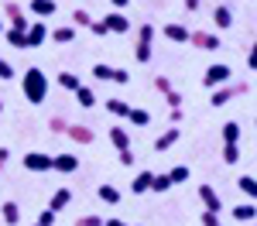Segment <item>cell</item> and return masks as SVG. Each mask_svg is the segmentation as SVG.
<instances>
[{
	"mask_svg": "<svg viewBox=\"0 0 257 226\" xmlns=\"http://www.w3.org/2000/svg\"><path fill=\"white\" fill-rule=\"evenodd\" d=\"M21 93H24V100L31 103V106H41V103H45V96H48V76L41 72L38 65L24 69V79H21Z\"/></svg>",
	"mask_w": 257,
	"mask_h": 226,
	"instance_id": "cell-1",
	"label": "cell"
},
{
	"mask_svg": "<svg viewBox=\"0 0 257 226\" xmlns=\"http://www.w3.org/2000/svg\"><path fill=\"white\" fill-rule=\"evenodd\" d=\"M250 93V82H230V86H219V89H213V96H209V106L216 110V106H226V103L233 100V96H247Z\"/></svg>",
	"mask_w": 257,
	"mask_h": 226,
	"instance_id": "cell-2",
	"label": "cell"
},
{
	"mask_svg": "<svg viewBox=\"0 0 257 226\" xmlns=\"http://www.w3.org/2000/svg\"><path fill=\"white\" fill-rule=\"evenodd\" d=\"M151 48H155V24H141L138 28V45H134V59L151 62Z\"/></svg>",
	"mask_w": 257,
	"mask_h": 226,
	"instance_id": "cell-3",
	"label": "cell"
},
{
	"mask_svg": "<svg viewBox=\"0 0 257 226\" xmlns=\"http://www.w3.org/2000/svg\"><path fill=\"white\" fill-rule=\"evenodd\" d=\"M230 76H233V69H230V65H223V62H213V65L206 69L202 82H206L209 89H216V86H226V82H230Z\"/></svg>",
	"mask_w": 257,
	"mask_h": 226,
	"instance_id": "cell-4",
	"label": "cell"
},
{
	"mask_svg": "<svg viewBox=\"0 0 257 226\" xmlns=\"http://www.w3.org/2000/svg\"><path fill=\"white\" fill-rule=\"evenodd\" d=\"M185 45H196V48H202V52L223 48V41H219L216 31H189V41H185Z\"/></svg>",
	"mask_w": 257,
	"mask_h": 226,
	"instance_id": "cell-5",
	"label": "cell"
},
{
	"mask_svg": "<svg viewBox=\"0 0 257 226\" xmlns=\"http://www.w3.org/2000/svg\"><path fill=\"white\" fill-rule=\"evenodd\" d=\"M4 18L11 21V28H14V31H28V24H31L28 14H24V7H21L18 0H7V4H4Z\"/></svg>",
	"mask_w": 257,
	"mask_h": 226,
	"instance_id": "cell-6",
	"label": "cell"
},
{
	"mask_svg": "<svg viewBox=\"0 0 257 226\" xmlns=\"http://www.w3.org/2000/svg\"><path fill=\"white\" fill-rule=\"evenodd\" d=\"M45 41H48V28L41 21H31L28 31H24V48H41Z\"/></svg>",
	"mask_w": 257,
	"mask_h": 226,
	"instance_id": "cell-7",
	"label": "cell"
},
{
	"mask_svg": "<svg viewBox=\"0 0 257 226\" xmlns=\"http://www.w3.org/2000/svg\"><path fill=\"white\" fill-rule=\"evenodd\" d=\"M199 199H202V205H206V212H223V199H219V192L213 188V185H199Z\"/></svg>",
	"mask_w": 257,
	"mask_h": 226,
	"instance_id": "cell-8",
	"label": "cell"
},
{
	"mask_svg": "<svg viewBox=\"0 0 257 226\" xmlns=\"http://www.w3.org/2000/svg\"><path fill=\"white\" fill-rule=\"evenodd\" d=\"M24 171H52V154H45V151L24 154Z\"/></svg>",
	"mask_w": 257,
	"mask_h": 226,
	"instance_id": "cell-9",
	"label": "cell"
},
{
	"mask_svg": "<svg viewBox=\"0 0 257 226\" xmlns=\"http://www.w3.org/2000/svg\"><path fill=\"white\" fill-rule=\"evenodd\" d=\"M103 24H106V31H110V35H127V31H131V18H127L123 11L106 14V18H103Z\"/></svg>",
	"mask_w": 257,
	"mask_h": 226,
	"instance_id": "cell-10",
	"label": "cell"
},
{
	"mask_svg": "<svg viewBox=\"0 0 257 226\" xmlns=\"http://www.w3.org/2000/svg\"><path fill=\"white\" fill-rule=\"evenodd\" d=\"M65 137H69V141H76V144H93V141H96V130H93V127H86V123H69Z\"/></svg>",
	"mask_w": 257,
	"mask_h": 226,
	"instance_id": "cell-11",
	"label": "cell"
},
{
	"mask_svg": "<svg viewBox=\"0 0 257 226\" xmlns=\"http://www.w3.org/2000/svg\"><path fill=\"white\" fill-rule=\"evenodd\" d=\"M76 168H79V154H52V171L69 175V171H76Z\"/></svg>",
	"mask_w": 257,
	"mask_h": 226,
	"instance_id": "cell-12",
	"label": "cell"
},
{
	"mask_svg": "<svg viewBox=\"0 0 257 226\" xmlns=\"http://www.w3.org/2000/svg\"><path fill=\"white\" fill-rule=\"evenodd\" d=\"M213 24H216V31L233 28V11H230L226 4H216V7H213Z\"/></svg>",
	"mask_w": 257,
	"mask_h": 226,
	"instance_id": "cell-13",
	"label": "cell"
},
{
	"mask_svg": "<svg viewBox=\"0 0 257 226\" xmlns=\"http://www.w3.org/2000/svg\"><path fill=\"white\" fill-rule=\"evenodd\" d=\"M106 137H110V144H113L117 151H131V134H127V127H110Z\"/></svg>",
	"mask_w": 257,
	"mask_h": 226,
	"instance_id": "cell-14",
	"label": "cell"
},
{
	"mask_svg": "<svg viewBox=\"0 0 257 226\" xmlns=\"http://www.w3.org/2000/svg\"><path fill=\"white\" fill-rule=\"evenodd\" d=\"M161 35L168 41H175V45H185V41H189V28H185V24H165Z\"/></svg>",
	"mask_w": 257,
	"mask_h": 226,
	"instance_id": "cell-15",
	"label": "cell"
},
{
	"mask_svg": "<svg viewBox=\"0 0 257 226\" xmlns=\"http://www.w3.org/2000/svg\"><path fill=\"white\" fill-rule=\"evenodd\" d=\"M28 11H31L35 18H52V14L59 11V4H55V0H31Z\"/></svg>",
	"mask_w": 257,
	"mask_h": 226,
	"instance_id": "cell-16",
	"label": "cell"
},
{
	"mask_svg": "<svg viewBox=\"0 0 257 226\" xmlns=\"http://www.w3.org/2000/svg\"><path fill=\"white\" fill-rule=\"evenodd\" d=\"M69 202H72V192H69V188H59V192H52V199H48V209L59 216V212H62V209H65Z\"/></svg>",
	"mask_w": 257,
	"mask_h": 226,
	"instance_id": "cell-17",
	"label": "cell"
},
{
	"mask_svg": "<svg viewBox=\"0 0 257 226\" xmlns=\"http://www.w3.org/2000/svg\"><path fill=\"white\" fill-rule=\"evenodd\" d=\"M178 137H182V130H178V127H168L161 137H155V151H158V154H161V151H168V147H172Z\"/></svg>",
	"mask_w": 257,
	"mask_h": 226,
	"instance_id": "cell-18",
	"label": "cell"
},
{
	"mask_svg": "<svg viewBox=\"0 0 257 226\" xmlns=\"http://www.w3.org/2000/svg\"><path fill=\"white\" fill-rule=\"evenodd\" d=\"M230 212H233V219H237V223H254L257 205H254V202H240L237 209H230Z\"/></svg>",
	"mask_w": 257,
	"mask_h": 226,
	"instance_id": "cell-19",
	"label": "cell"
},
{
	"mask_svg": "<svg viewBox=\"0 0 257 226\" xmlns=\"http://www.w3.org/2000/svg\"><path fill=\"white\" fill-rule=\"evenodd\" d=\"M52 41H55V45H72V41H76V28H72V24L52 28Z\"/></svg>",
	"mask_w": 257,
	"mask_h": 226,
	"instance_id": "cell-20",
	"label": "cell"
},
{
	"mask_svg": "<svg viewBox=\"0 0 257 226\" xmlns=\"http://www.w3.org/2000/svg\"><path fill=\"white\" fill-rule=\"evenodd\" d=\"M240 137H243V127L237 120L223 123V144H240Z\"/></svg>",
	"mask_w": 257,
	"mask_h": 226,
	"instance_id": "cell-21",
	"label": "cell"
},
{
	"mask_svg": "<svg viewBox=\"0 0 257 226\" xmlns=\"http://www.w3.org/2000/svg\"><path fill=\"white\" fill-rule=\"evenodd\" d=\"M151 178H155V171H138V175H134V182H131V192H134V195L148 192V188H151Z\"/></svg>",
	"mask_w": 257,
	"mask_h": 226,
	"instance_id": "cell-22",
	"label": "cell"
},
{
	"mask_svg": "<svg viewBox=\"0 0 257 226\" xmlns=\"http://www.w3.org/2000/svg\"><path fill=\"white\" fill-rule=\"evenodd\" d=\"M96 195L103 199V202H110V205H117V202H120V188H117V185H110V182H103V185H99V188H96Z\"/></svg>",
	"mask_w": 257,
	"mask_h": 226,
	"instance_id": "cell-23",
	"label": "cell"
},
{
	"mask_svg": "<svg viewBox=\"0 0 257 226\" xmlns=\"http://www.w3.org/2000/svg\"><path fill=\"white\" fill-rule=\"evenodd\" d=\"M237 188L247 195V202H250V199L257 195V178H254V175H240V178H237Z\"/></svg>",
	"mask_w": 257,
	"mask_h": 226,
	"instance_id": "cell-24",
	"label": "cell"
},
{
	"mask_svg": "<svg viewBox=\"0 0 257 226\" xmlns=\"http://www.w3.org/2000/svg\"><path fill=\"white\" fill-rule=\"evenodd\" d=\"M76 100H79L82 110H93V106H96V93H93L89 86H79V89H76Z\"/></svg>",
	"mask_w": 257,
	"mask_h": 226,
	"instance_id": "cell-25",
	"label": "cell"
},
{
	"mask_svg": "<svg viewBox=\"0 0 257 226\" xmlns=\"http://www.w3.org/2000/svg\"><path fill=\"white\" fill-rule=\"evenodd\" d=\"M127 110H131V103L120 100V96H110L106 100V113H113V117H127Z\"/></svg>",
	"mask_w": 257,
	"mask_h": 226,
	"instance_id": "cell-26",
	"label": "cell"
},
{
	"mask_svg": "<svg viewBox=\"0 0 257 226\" xmlns=\"http://www.w3.org/2000/svg\"><path fill=\"white\" fill-rule=\"evenodd\" d=\"M0 209H4V223H7V226H18L21 223V205L18 202H4Z\"/></svg>",
	"mask_w": 257,
	"mask_h": 226,
	"instance_id": "cell-27",
	"label": "cell"
},
{
	"mask_svg": "<svg viewBox=\"0 0 257 226\" xmlns=\"http://www.w3.org/2000/svg\"><path fill=\"white\" fill-rule=\"evenodd\" d=\"M165 175H168V182H172V185H182V182H189V175H192V171H189V164H175V168H172V171H165Z\"/></svg>",
	"mask_w": 257,
	"mask_h": 226,
	"instance_id": "cell-28",
	"label": "cell"
},
{
	"mask_svg": "<svg viewBox=\"0 0 257 226\" xmlns=\"http://www.w3.org/2000/svg\"><path fill=\"white\" fill-rule=\"evenodd\" d=\"M59 86H62V89H69V93H76L82 82H79V76H76V72H59Z\"/></svg>",
	"mask_w": 257,
	"mask_h": 226,
	"instance_id": "cell-29",
	"label": "cell"
},
{
	"mask_svg": "<svg viewBox=\"0 0 257 226\" xmlns=\"http://www.w3.org/2000/svg\"><path fill=\"white\" fill-rule=\"evenodd\" d=\"M127 120L138 123V127H148V123H151V113H148V110H138V106H131V110H127Z\"/></svg>",
	"mask_w": 257,
	"mask_h": 226,
	"instance_id": "cell-30",
	"label": "cell"
},
{
	"mask_svg": "<svg viewBox=\"0 0 257 226\" xmlns=\"http://www.w3.org/2000/svg\"><path fill=\"white\" fill-rule=\"evenodd\" d=\"M93 79L110 82V79H113V65H106V62H96V65H93Z\"/></svg>",
	"mask_w": 257,
	"mask_h": 226,
	"instance_id": "cell-31",
	"label": "cell"
},
{
	"mask_svg": "<svg viewBox=\"0 0 257 226\" xmlns=\"http://www.w3.org/2000/svg\"><path fill=\"white\" fill-rule=\"evenodd\" d=\"M89 24H93V14L82 11V7H76V11H72V28H89Z\"/></svg>",
	"mask_w": 257,
	"mask_h": 226,
	"instance_id": "cell-32",
	"label": "cell"
},
{
	"mask_svg": "<svg viewBox=\"0 0 257 226\" xmlns=\"http://www.w3.org/2000/svg\"><path fill=\"white\" fill-rule=\"evenodd\" d=\"M4 38L11 48H24V31H14V28H4Z\"/></svg>",
	"mask_w": 257,
	"mask_h": 226,
	"instance_id": "cell-33",
	"label": "cell"
},
{
	"mask_svg": "<svg viewBox=\"0 0 257 226\" xmlns=\"http://www.w3.org/2000/svg\"><path fill=\"white\" fill-rule=\"evenodd\" d=\"M168 188H172V182H168V175H165V171H161V175H155V178H151V188H148V192H168Z\"/></svg>",
	"mask_w": 257,
	"mask_h": 226,
	"instance_id": "cell-34",
	"label": "cell"
},
{
	"mask_svg": "<svg viewBox=\"0 0 257 226\" xmlns=\"http://www.w3.org/2000/svg\"><path fill=\"white\" fill-rule=\"evenodd\" d=\"M223 161H226V164H237L240 161V144H223Z\"/></svg>",
	"mask_w": 257,
	"mask_h": 226,
	"instance_id": "cell-35",
	"label": "cell"
},
{
	"mask_svg": "<svg viewBox=\"0 0 257 226\" xmlns=\"http://www.w3.org/2000/svg\"><path fill=\"white\" fill-rule=\"evenodd\" d=\"M48 130H52V134H65V130H69V120L55 113V117H48Z\"/></svg>",
	"mask_w": 257,
	"mask_h": 226,
	"instance_id": "cell-36",
	"label": "cell"
},
{
	"mask_svg": "<svg viewBox=\"0 0 257 226\" xmlns=\"http://www.w3.org/2000/svg\"><path fill=\"white\" fill-rule=\"evenodd\" d=\"M165 103H168V110H178V106H182V93H178V89H168V93H165Z\"/></svg>",
	"mask_w": 257,
	"mask_h": 226,
	"instance_id": "cell-37",
	"label": "cell"
},
{
	"mask_svg": "<svg viewBox=\"0 0 257 226\" xmlns=\"http://www.w3.org/2000/svg\"><path fill=\"white\" fill-rule=\"evenodd\" d=\"M155 89L165 96V93H168V89H175V86H172V79H168V76H155Z\"/></svg>",
	"mask_w": 257,
	"mask_h": 226,
	"instance_id": "cell-38",
	"label": "cell"
},
{
	"mask_svg": "<svg viewBox=\"0 0 257 226\" xmlns=\"http://www.w3.org/2000/svg\"><path fill=\"white\" fill-rule=\"evenodd\" d=\"M76 226H103V219H99V216H93V212H86V216H79V219H76Z\"/></svg>",
	"mask_w": 257,
	"mask_h": 226,
	"instance_id": "cell-39",
	"label": "cell"
},
{
	"mask_svg": "<svg viewBox=\"0 0 257 226\" xmlns=\"http://www.w3.org/2000/svg\"><path fill=\"white\" fill-rule=\"evenodd\" d=\"M38 226H55V212H52V209H41L38 212Z\"/></svg>",
	"mask_w": 257,
	"mask_h": 226,
	"instance_id": "cell-40",
	"label": "cell"
},
{
	"mask_svg": "<svg viewBox=\"0 0 257 226\" xmlns=\"http://www.w3.org/2000/svg\"><path fill=\"white\" fill-rule=\"evenodd\" d=\"M14 76H18V72L11 69V62H7V59H0V79H14Z\"/></svg>",
	"mask_w": 257,
	"mask_h": 226,
	"instance_id": "cell-41",
	"label": "cell"
},
{
	"mask_svg": "<svg viewBox=\"0 0 257 226\" xmlns=\"http://www.w3.org/2000/svg\"><path fill=\"white\" fill-rule=\"evenodd\" d=\"M110 82H120V86H127V82H131V72H127V69H113V79Z\"/></svg>",
	"mask_w": 257,
	"mask_h": 226,
	"instance_id": "cell-42",
	"label": "cell"
},
{
	"mask_svg": "<svg viewBox=\"0 0 257 226\" xmlns=\"http://www.w3.org/2000/svg\"><path fill=\"white\" fill-rule=\"evenodd\" d=\"M89 31H93L96 38H103V35H110V31H106V24H103V18H99V21H93V24H89Z\"/></svg>",
	"mask_w": 257,
	"mask_h": 226,
	"instance_id": "cell-43",
	"label": "cell"
},
{
	"mask_svg": "<svg viewBox=\"0 0 257 226\" xmlns=\"http://www.w3.org/2000/svg\"><path fill=\"white\" fill-rule=\"evenodd\" d=\"M117 154H120V164H123V168L134 164V147H131V151H117Z\"/></svg>",
	"mask_w": 257,
	"mask_h": 226,
	"instance_id": "cell-44",
	"label": "cell"
},
{
	"mask_svg": "<svg viewBox=\"0 0 257 226\" xmlns=\"http://www.w3.org/2000/svg\"><path fill=\"white\" fill-rule=\"evenodd\" d=\"M202 226H223L216 212H202Z\"/></svg>",
	"mask_w": 257,
	"mask_h": 226,
	"instance_id": "cell-45",
	"label": "cell"
},
{
	"mask_svg": "<svg viewBox=\"0 0 257 226\" xmlns=\"http://www.w3.org/2000/svg\"><path fill=\"white\" fill-rule=\"evenodd\" d=\"M7 161H11V151H7V147H0V171L7 168Z\"/></svg>",
	"mask_w": 257,
	"mask_h": 226,
	"instance_id": "cell-46",
	"label": "cell"
},
{
	"mask_svg": "<svg viewBox=\"0 0 257 226\" xmlns=\"http://www.w3.org/2000/svg\"><path fill=\"white\" fill-rule=\"evenodd\" d=\"M168 120H172V123H182V106H178V110H168Z\"/></svg>",
	"mask_w": 257,
	"mask_h": 226,
	"instance_id": "cell-47",
	"label": "cell"
},
{
	"mask_svg": "<svg viewBox=\"0 0 257 226\" xmlns=\"http://www.w3.org/2000/svg\"><path fill=\"white\" fill-rule=\"evenodd\" d=\"M103 226H127L123 219H103Z\"/></svg>",
	"mask_w": 257,
	"mask_h": 226,
	"instance_id": "cell-48",
	"label": "cell"
},
{
	"mask_svg": "<svg viewBox=\"0 0 257 226\" xmlns=\"http://www.w3.org/2000/svg\"><path fill=\"white\" fill-rule=\"evenodd\" d=\"M185 11H199V0H185Z\"/></svg>",
	"mask_w": 257,
	"mask_h": 226,
	"instance_id": "cell-49",
	"label": "cell"
},
{
	"mask_svg": "<svg viewBox=\"0 0 257 226\" xmlns=\"http://www.w3.org/2000/svg\"><path fill=\"white\" fill-rule=\"evenodd\" d=\"M110 4H113V7H117V11H123V7H127V4H131V0H110Z\"/></svg>",
	"mask_w": 257,
	"mask_h": 226,
	"instance_id": "cell-50",
	"label": "cell"
},
{
	"mask_svg": "<svg viewBox=\"0 0 257 226\" xmlns=\"http://www.w3.org/2000/svg\"><path fill=\"white\" fill-rule=\"evenodd\" d=\"M0 113H4V96H0Z\"/></svg>",
	"mask_w": 257,
	"mask_h": 226,
	"instance_id": "cell-51",
	"label": "cell"
},
{
	"mask_svg": "<svg viewBox=\"0 0 257 226\" xmlns=\"http://www.w3.org/2000/svg\"><path fill=\"white\" fill-rule=\"evenodd\" d=\"M0 35H4V21H0Z\"/></svg>",
	"mask_w": 257,
	"mask_h": 226,
	"instance_id": "cell-52",
	"label": "cell"
},
{
	"mask_svg": "<svg viewBox=\"0 0 257 226\" xmlns=\"http://www.w3.org/2000/svg\"><path fill=\"white\" fill-rule=\"evenodd\" d=\"M31 226H38V223H31Z\"/></svg>",
	"mask_w": 257,
	"mask_h": 226,
	"instance_id": "cell-53",
	"label": "cell"
}]
</instances>
